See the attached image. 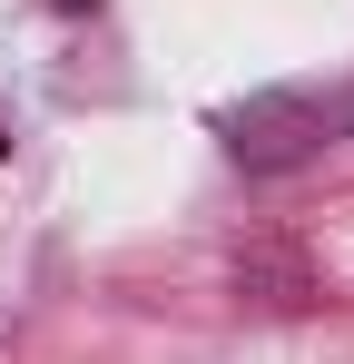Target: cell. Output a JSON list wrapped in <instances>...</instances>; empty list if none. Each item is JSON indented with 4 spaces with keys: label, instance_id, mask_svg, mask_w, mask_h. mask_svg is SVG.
Listing matches in <instances>:
<instances>
[{
    "label": "cell",
    "instance_id": "cell-1",
    "mask_svg": "<svg viewBox=\"0 0 354 364\" xmlns=\"http://www.w3.org/2000/svg\"><path fill=\"white\" fill-rule=\"evenodd\" d=\"M50 10H99V0H50Z\"/></svg>",
    "mask_w": 354,
    "mask_h": 364
}]
</instances>
